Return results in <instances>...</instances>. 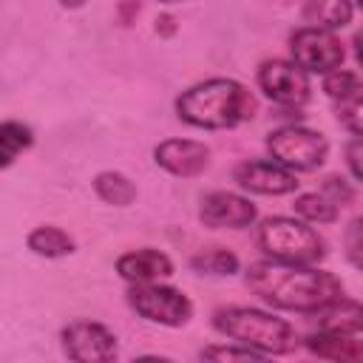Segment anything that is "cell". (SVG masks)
I'll return each mask as SVG.
<instances>
[{
    "instance_id": "6da1fadb",
    "label": "cell",
    "mask_w": 363,
    "mask_h": 363,
    "mask_svg": "<svg viewBox=\"0 0 363 363\" xmlns=\"http://www.w3.org/2000/svg\"><path fill=\"white\" fill-rule=\"evenodd\" d=\"M247 284L269 306L286 312H303V315H315L318 309H323L326 303L343 295V284L332 272L312 269L309 264H289L275 258L250 264Z\"/></svg>"
},
{
    "instance_id": "7a4b0ae2",
    "label": "cell",
    "mask_w": 363,
    "mask_h": 363,
    "mask_svg": "<svg viewBox=\"0 0 363 363\" xmlns=\"http://www.w3.org/2000/svg\"><path fill=\"white\" fill-rule=\"evenodd\" d=\"M176 113L182 122L204 130H224L235 128L255 113V96L250 94L247 85L227 79V77H213L204 79L193 88H187L176 99Z\"/></svg>"
},
{
    "instance_id": "3957f363",
    "label": "cell",
    "mask_w": 363,
    "mask_h": 363,
    "mask_svg": "<svg viewBox=\"0 0 363 363\" xmlns=\"http://www.w3.org/2000/svg\"><path fill=\"white\" fill-rule=\"evenodd\" d=\"M213 326L233 343L267 354H286L298 346V332L284 320L250 306H227L213 315Z\"/></svg>"
},
{
    "instance_id": "277c9868",
    "label": "cell",
    "mask_w": 363,
    "mask_h": 363,
    "mask_svg": "<svg viewBox=\"0 0 363 363\" xmlns=\"http://www.w3.org/2000/svg\"><path fill=\"white\" fill-rule=\"evenodd\" d=\"M258 247L275 258V261H289V264H315L326 255L323 238L306 227L298 218L286 216H272L264 218L258 227Z\"/></svg>"
},
{
    "instance_id": "5b68a950",
    "label": "cell",
    "mask_w": 363,
    "mask_h": 363,
    "mask_svg": "<svg viewBox=\"0 0 363 363\" xmlns=\"http://www.w3.org/2000/svg\"><path fill=\"white\" fill-rule=\"evenodd\" d=\"M267 150L272 162L284 164L286 170H315L326 162L329 142L323 133L303 128V125H284L267 136Z\"/></svg>"
},
{
    "instance_id": "8992f818",
    "label": "cell",
    "mask_w": 363,
    "mask_h": 363,
    "mask_svg": "<svg viewBox=\"0 0 363 363\" xmlns=\"http://www.w3.org/2000/svg\"><path fill=\"white\" fill-rule=\"evenodd\" d=\"M128 303L139 318L150 323H162V326H184L193 318L190 298L182 289L164 286L156 281L133 284L128 289Z\"/></svg>"
},
{
    "instance_id": "52a82bcc",
    "label": "cell",
    "mask_w": 363,
    "mask_h": 363,
    "mask_svg": "<svg viewBox=\"0 0 363 363\" xmlns=\"http://www.w3.org/2000/svg\"><path fill=\"white\" fill-rule=\"evenodd\" d=\"M289 51H292V62L306 74H326L332 68H340L346 60V48L340 37L318 26L298 28L289 37Z\"/></svg>"
},
{
    "instance_id": "ba28073f",
    "label": "cell",
    "mask_w": 363,
    "mask_h": 363,
    "mask_svg": "<svg viewBox=\"0 0 363 363\" xmlns=\"http://www.w3.org/2000/svg\"><path fill=\"white\" fill-rule=\"evenodd\" d=\"M62 352L77 363H111L116 357V337L96 320H74L60 332Z\"/></svg>"
},
{
    "instance_id": "9c48e42d",
    "label": "cell",
    "mask_w": 363,
    "mask_h": 363,
    "mask_svg": "<svg viewBox=\"0 0 363 363\" xmlns=\"http://www.w3.org/2000/svg\"><path fill=\"white\" fill-rule=\"evenodd\" d=\"M258 85L261 91L286 108H298L309 99L312 85H309V74L303 68H298L292 60H269L258 68Z\"/></svg>"
},
{
    "instance_id": "30bf717a",
    "label": "cell",
    "mask_w": 363,
    "mask_h": 363,
    "mask_svg": "<svg viewBox=\"0 0 363 363\" xmlns=\"http://www.w3.org/2000/svg\"><path fill=\"white\" fill-rule=\"evenodd\" d=\"M235 182L238 187L258 193V196H286L298 190V179L292 170L272 159H247L235 167Z\"/></svg>"
},
{
    "instance_id": "8fae6325",
    "label": "cell",
    "mask_w": 363,
    "mask_h": 363,
    "mask_svg": "<svg viewBox=\"0 0 363 363\" xmlns=\"http://www.w3.org/2000/svg\"><path fill=\"white\" fill-rule=\"evenodd\" d=\"M199 218L204 221V227L213 230H244L258 218V210L250 199L238 196V193H227V190H216L207 193L201 199V210Z\"/></svg>"
},
{
    "instance_id": "7c38bea8",
    "label": "cell",
    "mask_w": 363,
    "mask_h": 363,
    "mask_svg": "<svg viewBox=\"0 0 363 363\" xmlns=\"http://www.w3.org/2000/svg\"><path fill=\"white\" fill-rule=\"evenodd\" d=\"M153 159L162 170L184 179V176H199L210 164V150L196 139H164L156 145Z\"/></svg>"
},
{
    "instance_id": "4fadbf2b",
    "label": "cell",
    "mask_w": 363,
    "mask_h": 363,
    "mask_svg": "<svg viewBox=\"0 0 363 363\" xmlns=\"http://www.w3.org/2000/svg\"><path fill=\"white\" fill-rule=\"evenodd\" d=\"M116 272L130 284H145V281H159V278L173 275V261L164 252L145 247V250H133V252L119 255Z\"/></svg>"
},
{
    "instance_id": "5bb4252c",
    "label": "cell",
    "mask_w": 363,
    "mask_h": 363,
    "mask_svg": "<svg viewBox=\"0 0 363 363\" xmlns=\"http://www.w3.org/2000/svg\"><path fill=\"white\" fill-rule=\"evenodd\" d=\"M306 349L323 360H340V363H357L363 360V340L360 332H335L320 329L306 337Z\"/></svg>"
},
{
    "instance_id": "9a60e30c",
    "label": "cell",
    "mask_w": 363,
    "mask_h": 363,
    "mask_svg": "<svg viewBox=\"0 0 363 363\" xmlns=\"http://www.w3.org/2000/svg\"><path fill=\"white\" fill-rule=\"evenodd\" d=\"M320 318V329H335V332H360L363 329V309L357 301L349 298H337L332 303H326L323 309L315 312Z\"/></svg>"
},
{
    "instance_id": "2e32d148",
    "label": "cell",
    "mask_w": 363,
    "mask_h": 363,
    "mask_svg": "<svg viewBox=\"0 0 363 363\" xmlns=\"http://www.w3.org/2000/svg\"><path fill=\"white\" fill-rule=\"evenodd\" d=\"M28 250L34 255H43V258H62V255H71L74 252V238L60 230V227H51V224H43V227H34L26 238Z\"/></svg>"
},
{
    "instance_id": "e0dca14e",
    "label": "cell",
    "mask_w": 363,
    "mask_h": 363,
    "mask_svg": "<svg viewBox=\"0 0 363 363\" xmlns=\"http://www.w3.org/2000/svg\"><path fill=\"white\" fill-rule=\"evenodd\" d=\"M354 6L352 0H306V17L318 26V28H343L352 23Z\"/></svg>"
},
{
    "instance_id": "ac0fdd59",
    "label": "cell",
    "mask_w": 363,
    "mask_h": 363,
    "mask_svg": "<svg viewBox=\"0 0 363 363\" xmlns=\"http://www.w3.org/2000/svg\"><path fill=\"white\" fill-rule=\"evenodd\" d=\"M94 190H96V196L102 201H108L113 207H128L136 199V184L125 173H119V170H102V173H96Z\"/></svg>"
},
{
    "instance_id": "d6986e66",
    "label": "cell",
    "mask_w": 363,
    "mask_h": 363,
    "mask_svg": "<svg viewBox=\"0 0 363 363\" xmlns=\"http://www.w3.org/2000/svg\"><path fill=\"white\" fill-rule=\"evenodd\" d=\"M31 142H34V136H31L28 125L14 122V119L0 122V170L9 167L23 150H28Z\"/></svg>"
},
{
    "instance_id": "ffe728a7",
    "label": "cell",
    "mask_w": 363,
    "mask_h": 363,
    "mask_svg": "<svg viewBox=\"0 0 363 363\" xmlns=\"http://www.w3.org/2000/svg\"><path fill=\"white\" fill-rule=\"evenodd\" d=\"M190 267L199 272V275H235L238 272V258L224 250V247H210V250H201L199 255L190 258Z\"/></svg>"
},
{
    "instance_id": "44dd1931",
    "label": "cell",
    "mask_w": 363,
    "mask_h": 363,
    "mask_svg": "<svg viewBox=\"0 0 363 363\" xmlns=\"http://www.w3.org/2000/svg\"><path fill=\"white\" fill-rule=\"evenodd\" d=\"M292 207L303 221H312V224H332L337 218V204L323 193H301Z\"/></svg>"
},
{
    "instance_id": "7402d4cb",
    "label": "cell",
    "mask_w": 363,
    "mask_h": 363,
    "mask_svg": "<svg viewBox=\"0 0 363 363\" xmlns=\"http://www.w3.org/2000/svg\"><path fill=\"white\" fill-rule=\"evenodd\" d=\"M323 91H326V96H332L337 102L357 96L360 94V77L354 71H346V68H332L323 74Z\"/></svg>"
},
{
    "instance_id": "603a6c76",
    "label": "cell",
    "mask_w": 363,
    "mask_h": 363,
    "mask_svg": "<svg viewBox=\"0 0 363 363\" xmlns=\"http://www.w3.org/2000/svg\"><path fill=\"white\" fill-rule=\"evenodd\" d=\"M199 357L201 360H264L261 352H255L250 346H241V343H235V346H207V349H201Z\"/></svg>"
},
{
    "instance_id": "cb8c5ba5",
    "label": "cell",
    "mask_w": 363,
    "mask_h": 363,
    "mask_svg": "<svg viewBox=\"0 0 363 363\" xmlns=\"http://www.w3.org/2000/svg\"><path fill=\"white\" fill-rule=\"evenodd\" d=\"M360 111H363L360 108V94L349 96V99H340V105H337V119H340V125H346L352 130V136H360V130H363V113Z\"/></svg>"
},
{
    "instance_id": "d4e9b609",
    "label": "cell",
    "mask_w": 363,
    "mask_h": 363,
    "mask_svg": "<svg viewBox=\"0 0 363 363\" xmlns=\"http://www.w3.org/2000/svg\"><path fill=\"white\" fill-rule=\"evenodd\" d=\"M346 252H349V261H352V267L354 269H360L363 267V258H360V252H363V221L360 218H354L352 224H349V230H346Z\"/></svg>"
},
{
    "instance_id": "484cf974",
    "label": "cell",
    "mask_w": 363,
    "mask_h": 363,
    "mask_svg": "<svg viewBox=\"0 0 363 363\" xmlns=\"http://www.w3.org/2000/svg\"><path fill=\"white\" fill-rule=\"evenodd\" d=\"M323 196L326 199H332L337 207L340 204H352V199H354V190L343 182V179H337V176H329L326 182H323Z\"/></svg>"
},
{
    "instance_id": "4316f807",
    "label": "cell",
    "mask_w": 363,
    "mask_h": 363,
    "mask_svg": "<svg viewBox=\"0 0 363 363\" xmlns=\"http://www.w3.org/2000/svg\"><path fill=\"white\" fill-rule=\"evenodd\" d=\"M346 159H349V167H352V179L360 182L363 179V170H360V136H354L346 147Z\"/></svg>"
},
{
    "instance_id": "83f0119b",
    "label": "cell",
    "mask_w": 363,
    "mask_h": 363,
    "mask_svg": "<svg viewBox=\"0 0 363 363\" xmlns=\"http://www.w3.org/2000/svg\"><path fill=\"white\" fill-rule=\"evenodd\" d=\"M156 23H159V26H156V31H164V34H170V31H173V17H159Z\"/></svg>"
},
{
    "instance_id": "f1b7e54d",
    "label": "cell",
    "mask_w": 363,
    "mask_h": 363,
    "mask_svg": "<svg viewBox=\"0 0 363 363\" xmlns=\"http://www.w3.org/2000/svg\"><path fill=\"white\" fill-rule=\"evenodd\" d=\"M65 9H79V6H85V0H60Z\"/></svg>"
},
{
    "instance_id": "f546056e",
    "label": "cell",
    "mask_w": 363,
    "mask_h": 363,
    "mask_svg": "<svg viewBox=\"0 0 363 363\" xmlns=\"http://www.w3.org/2000/svg\"><path fill=\"white\" fill-rule=\"evenodd\" d=\"M159 3H182V0H159Z\"/></svg>"
}]
</instances>
